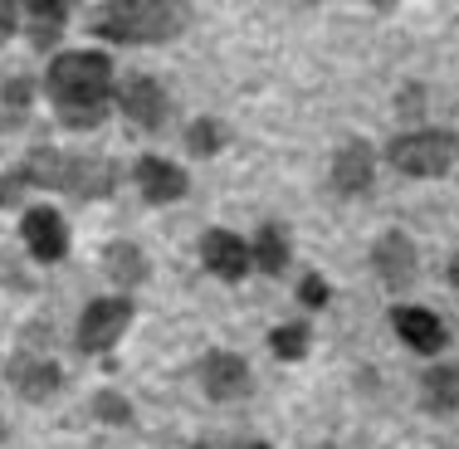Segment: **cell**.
Wrapping results in <instances>:
<instances>
[{
    "label": "cell",
    "mask_w": 459,
    "mask_h": 449,
    "mask_svg": "<svg viewBox=\"0 0 459 449\" xmlns=\"http://www.w3.org/2000/svg\"><path fill=\"white\" fill-rule=\"evenodd\" d=\"M133 317H137V303L133 298H123V293H113V298H93L89 308H83L79 317V352H108V347H117L123 342V332L133 327Z\"/></svg>",
    "instance_id": "cell-4"
},
{
    "label": "cell",
    "mask_w": 459,
    "mask_h": 449,
    "mask_svg": "<svg viewBox=\"0 0 459 449\" xmlns=\"http://www.w3.org/2000/svg\"><path fill=\"white\" fill-rule=\"evenodd\" d=\"M391 327H396L401 342H406L411 352H420V357H440L445 342H450V332H445L440 317H435L430 308H415V303H396V308H391Z\"/></svg>",
    "instance_id": "cell-9"
},
{
    "label": "cell",
    "mask_w": 459,
    "mask_h": 449,
    "mask_svg": "<svg viewBox=\"0 0 459 449\" xmlns=\"http://www.w3.org/2000/svg\"><path fill=\"white\" fill-rule=\"evenodd\" d=\"M186 20H191L186 0H103L89 30L108 45H171Z\"/></svg>",
    "instance_id": "cell-2"
},
{
    "label": "cell",
    "mask_w": 459,
    "mask_h": 449,
    "mask_svg": "<svg viewBox=\"0 0 459 449\" xmlns=\"http://www.w3.org/2000/svg\"><path fill=\"white\" fill-rule=\"evenodd\" d=\"M93 415L108 425H133V405H127V396H117V391H98L93 396Z\"/></svg>",
    "instance_id": "cell-21"
},
{
    "label": "cell",
    "mask_w": 459,
    "mask_h": 449,
    "mask_svg": "<svg viewBox=\"0 0 459 449\" xmlns=\"http://www.w3.org/2000/svg\"><path fill=\"white\" fill-rule=\"evenodd\" d=\"M221 147H225V127L215 123V117H195V123L186 127V151H191V157H215Z\"/></svg>",
    "instance_id": "cell-19"
},
{
    "label": "cell",
    "mask_w": 459,
    "mask_h": 449,
    "mask_svg": "<svg viewBox=\"0 0 459 449\" xmlns=\"http://www.w3.org/2000/svg\"><path fill=\"white\" fill-rule=\"evenodd\" d=\"M401 117H420L425 113V89H420V83H415V89H401Z\"/></svg>",
    "instance_id": "cell-24"
},
{
    "label": "cell",
    "mask_w": 459,
    "mask_h": 449,
    "mask_svg": "<svg viewBox=\"0 0 459 449\" xmlns=\"http://www.w3.org/2000/svg\"><path fill=\"white\" fill-rule=\"evenodd\" d=\"M420 391H425V405H430L435 415H450L459 405V371L455 367H430L420 381Z\"/></svg>",
    "instance_id": "cell-18"
},
{
    "label": "cell",
    "mask_w": 459,
    "mask_h": 449,
    "mask_svg": "<svg viewBox=\"0 0 459 449\" xmlns=\"http://www.w3.org/2000/svg\"><path fill=\"white\" fill-rule=\"evenodd\" d=\"M103 273L113 279V289H142L147 283V273H152V264H147V255H142L137 245H127V239H113V245H103Z\"/></svg>",
    "instance_id": "cell-15"
},
{
    "label": "cell",
    "mask_w": 459,
    "mask_h": 449,
    "mask_svg": "<svg viewBox=\"0 0 459 449\" xmlns=\"http://www.w3.org/2000/svg\"><path fill=\"white\" fill-rule=\"evenodd\" d=\"M455 151H459L455 133H445V127H411V133H401L386 147V157H391V167H396L401 177L435 181V177H445V171L455 167Z\"/></svg>",
    "instance_id": "cell-3"
},
{
    "label": "cell",
    "mask_w": 459,
    "mask_h": 449,
    "mask_svg": "<svg viewBox=\"0 0 459 449\" xmlns=\"http://www.w3.org/2000/svg\"><path fill=\"white\" fill-rule=\"evenodd\" d=\"M64 191L79 195V201H103V195H113L117 191V161L69 151V161H64Z\"/></svg>",
    "instance_id": "cell-11"
},
{
    "label": "cell",
    "mask_w": 459,
    "mask_h": 449,
    "mask_svg": "<svg viewBox=\"0 0 459 449\" xmlns=\"http://www.w3.org/2000/svg\"><path fill=\"white\" fill-rule=\"evenodd\" d=\"M5 381H10V386H15L25 401H49L54 391L64 386V371H59V361H49V357L20 352V357L5 361Z\"/></svg>",
    "instance_id": "cell-14"
},
{
    "label": "cell",
    "mask_w": 459,
    "mask_h": 449,
    "mask_svg": "<svg viewBox=\"0 0 459 449\" xmlns=\"http://www.w3.org/2000/svg\"><path fill=\"white\" fill-rule=\"evenodd\" d=\"M201 264L225 283H239L249 269H255L249 264V245L235 235V229H205L201 235Z\"/></svg>",
    "instance_id": "cell-12"
},
{
    "label": "cell",
    "mask_w": 459,
    "mask_h": 449,
    "mask_svg": "<svg viewBox=\"0 0 459 449\" xmlns=\"http://www.w3.org/2000/svg\"><path fill=\"white\" fill-rule=\"evenodd\" d=\"M20 30V10H15V0H0V45H5L10 35Z\"/></svg>",
    "instance_id": "cell-25"
},
{
    "label": "cell",
    "mask_w": 459,
    "mask_h": 449,
    "mask_svg": "<svg viewBox=\"0 0 459 449\" xmlns=\"http://www.w3.org/2000/svg\"><path fill=\"white\" fill-rule=\"evenodd\" d=\"M377 181V157H371L367 137H347L333 151V191L337 195H367Z\"/></svg>",
    "instance_id": "cell-10"
},
{
    "label": "cell",
    "mask_w": 459,
    "mask_h": 449,
    "mask_svg": "<svg viewBox=\"0 0 459 449\" xmlns=\"http://www.w3.org/2000/svg\"><path fill=\"white\" fill-rule=\"evenodd\" d=\"M133 181H137V191H142L147 205H177L181 195L191 191L186 171L177 167V161H167V157H142L133 167Z\"/></svg>",
    "instance_id": "cell-13"
},
{
    "label": "cell",
    "mask_w": 459,
    "mask_h": 449,
    "mask_svg": "<svg viewBox=\"0 0 459 449\" xmlns=\"http://www.w3.org/2000/svg\"><path fill=\"white\" fill-rule=\"evenodd\" d=\"M239 449H274V445H264V440H249V445H239Z\"/></svg>",
    "instance_id": "cell-28"
},
{
    "label": "cell",
    "mask_w": 459,
    "mask_h": 449,
    "mask_svg": "<svg viewBox=\"0 0 459 449\" xmlns=\"http://www.w3.org/2000/svg\"><path fill=\"white\" fill-rule=\"evenodd\" d=\"M113 103L123 108V117L133 127H142V133H161L167 117H171V98H167V89H161L152 73H127L123 89L113 93Z\"/></svg>",
    "instance_id": "cell-5"
},
{
    "label": "cell",
    "mask_w": 459,
    "mask_h": 449,
    "mask_svg": "<svg viewBox=\"0 0 459 449\" xmlns=\"http://www.w3.org/2000/svg\"><path fill=\"white\" fill-rule=\"evenodd\" d=\"M371 5H377V10H391V5H396V0H371Z\"/></svg>",
    "instance_id": "cell-29"
},
{
    "label": "cell",
    "mask_w": 459,
    "mask_h": 449,
    "mask_svg": "<svg viewBox=\"0 0 459 449\" xmlns=\"http://www.w3.org/2000/svg\"><path fill=\"white\" fill-rule=\"evenodd\" d=\"M269 347H274L279 361H299L303 352H308V327H303V323H283V327L269 332Z\"/></svg>",
    "instance_id": "cell-20"
},
{
    "label": "cell",
    "mask_w": 459,
    "mask_h": 449,
    "mask_svg": "<svg viewBox=\"0 0 459 449\" xmlns=\"http://www.w3.org/2000/svg\"><path fill=\"white\" fill-rule=\"evenodd\" d=\"M20 191H25V181H20V177H5V171H0V205H15Z\"/></svg>",
    "instance_id": "cell-26"
},
{
    "label": "cell",
    "mask_w": 459,
    "mask_h": 449,
    "mask_svg": "<svg viewBox=\"0 0 459 449\" xmlns=\"http://www.w3.org/2000/svg\"><path fill=\"white\" fill-rule=\"evenodd\" d=\"M318 449H337V445H318Z\"/></svg>",
    "instance_id": "cell-30"
},
{
    "label": "cell",
    "mask_w": 459,
    "mask_h": 449,
    "mask_svg": "<svg viewBox=\"0 0 459 449\" xmlns=\"http://www.w3.org/2000/svg\"><path fill=\"white\" fill-rule=\"evenodd\" d=\"M45 93L69 133H93L113 108V59L98 49H59L45 69Z\"/></svg>",
    "instance_id": "cell-1"
},
{
    "label": "cell",
    "mask_w": 459,
    "mask_h": 449,
    "mask_svg": "<svg viewBox=\"0 0 459 449\" xmlns=\"http://www.w3.org/2000/svg\"><path fill=\"white\" fill-rule=\"evenodd\" d=\"M69 10H74V0H25V30L35 39V49H49L64 35Z\"/></svg>",
    "instance_id": "cell-17"
},
{
    "label": "cell",
    "mask_w": 459,
    "mask_h": 449,
    "mask_svg": "<svg viewBox=\"0 0 459 449\" xmlns=\"http://www.w3.org/2000/svg\"><path fill=\"white\" fill-rule=\"evenodd\" d=\"M201 386L211 401H245L255 376H249V361L239 352H205L201 357Z\"/></svg>",
    "instance_id": "cell-8"
},
{
    "label": "cell",
    "mask_w": 459,
    "mask_h": 449,
    "mask_svg": "<svg viewBox=\"0 0 459 449\" xmlns=\"http://www.w3.org/2000/svg\"><path fill=\"white\" fill-rule=\"evenodd\" d=\"M299 298L308 303V308H323V303H327V279H323V273H303Z\"/></svg>",
    "instance_id": "cell-23"
},
{
    "label": "cell",
    "mask_w": 459,
    "mask_h": 449,
    "mask_svg": "<svg viewBox=\"0 0 459 449\" xmlns=\"http://www.w3.org/2000/svg\"><path fill=\"white\" fill-rule=\"evenodd\" d=\"M30 79H10V89H5V108H10V123H15L20 113H30Z\"/></svg>",
    "instance_id": "cell-22"
},
{
    "label": "cell",
    "mask_w": 459,
    "mask_h": 449,
    "mask_svg": "<svg viewBox=\"0 0 459 449\" xmlns=\"http://www.w3.org/2000/svg\"><path fill=\"white\" fill-rule=\"evenodd\" d=\"M371 269L381 273V283H386L391 293H406L415 283V273H420V255H415V239L406 229H386V235L371 245Z\"/></svg>",
    "instance_id": "cell-6"
},
{
    "label": "cell",
    "mask_w": 459,
    "mask_h": 449,
    "mask_svg": "<svg viewBox=\"0 0 459 449\" xmlns=\"http://www.w3.org/2000/svg\"><path fill=\"white\" fill-rule=\"evenodd\" d=\"M445 279H450V283H455V289H459V255L450 259V264H445Z\"/></svg>",
    "instance_id": "cell-27"
},
{
    "label": "cell",
    "mask_w": 459,
    "mask_h": 449,
    "mask_svg": "<svg viewBox=\"0 0 459 449\" xmlns=\"http://www.w3.org/2000/svg\"><path fill=\"white\" fill-rule=\"evenodd\" d=\"M249 264L259 273H269V279H279L289 269V229L279 220H264L255 229V239H249Z\"/></svg>",
    "instance_id": "cell-16"
},
{
    "label": "cell",
    "mask_w": 459,
    "mask_h": 449,
    "mask_svg": "<svg viewBox=\"0 0 459 449\" xmlns=\"http://www.w3.org/2000/svg\"><path fill=\"white\" fill-rule=\"evenodd\" d=\"M20 239H25V249L39 264H59L69 255V225H64V215L54 205H30L20 215Z\"/></svg>",
    "instance_id": "cell-7"
}]
</instances>
